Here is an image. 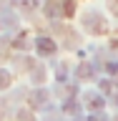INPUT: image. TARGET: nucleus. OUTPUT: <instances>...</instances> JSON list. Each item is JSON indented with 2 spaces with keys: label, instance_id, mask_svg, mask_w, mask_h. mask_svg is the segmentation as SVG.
Returning a JSON list of instances; mask_svg holds the SVG:
<instances>
[{
  "label": "nucleus",
  "instance_id": "1",
  "mask_svg": "<svg viewBox=\"0 0 118 121\" xmlns=\"http://www.w3.org/2000/svg\"><path fill=\"white\" fill-rule=\"evenodd\" d=\"M35 45H38V53H43V56H50V53H55V48H58L50 38H38Z\"/></svg>",
  "mask_w": 118,
  "mask_h": 121
},
{
  "label": "nucleus",
  "instance_id": "2",
  "mask_svg": "<svg viewBox=\"0 0 118 121\" xmlns=\"http://www.w3.org/2000/svg\"><path fill=\"white\" fill-rule=\"evenodd\" d=\"M88 106L90 108H98V106H103V96H98V93H88Z\"/></svg>",
  "mask_w": 118,
  "mask_h": 121
},
{
  "label": "nucleus",
  "instance_id": "3",
  "mask_svg": "<svg viewBox=\"0 0 118 121\" xmlns=\"http://www.w3.org/2000/svg\"><path fill=\"white\" fill-rule=\"evenodd\" d=\"M8 83H10V76H8L5 71H0V88H5Z\"/></svg>",
  "mask_w": 118,
  "mask_h": 121
},
{
  "label": "nucleus",
  "instance_id": "4",
  "mask_svg": "<svg viewBox=\"0 0 118 121\" xmlns=\"http://www.w3.org/2000/svg\"><path fill=\"white\" fill-rule=\"evenodd\" d=\"M18 8H35L33 0H18Z\"/></svg>",
  "mask_w": 118,
  "mask_h": 121
},
{
  "label": "nucleus",
  "instance_id": "5",
  "mask_svg": "<svg viewBox=\"0 0 118 121\" xmlns=\"http://www.w3.org/2000/svg\"><path fill=\"white\" fill-rule=\"evenodd\" d=\"M90 121H106V116H93Z\"/></svg>",
  "mask_w": 118,
  "mask_h": 121
}]
</instances>
